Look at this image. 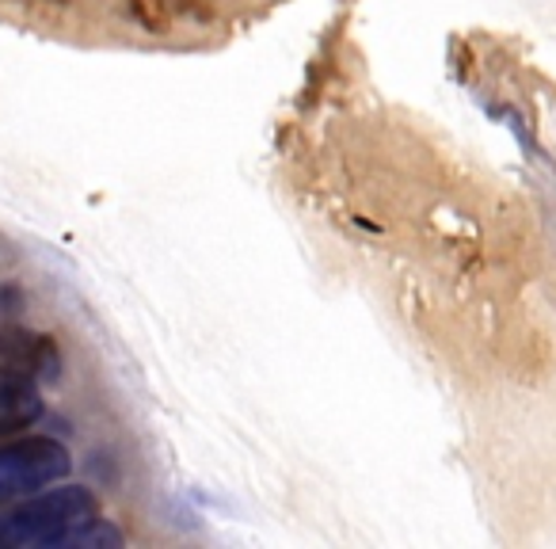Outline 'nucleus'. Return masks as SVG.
<instances>
[{"mask_svg":"<svg viewBox=\"0 0 556 549\" xmlns=\"http://www.w3.org/2000/svg\"><path fill=\"white\" fill-rule=\"evenodd\" d=\"M39 416L42 401L35 382L20 371H0V435L20 432V427L35 424Z\"/></svg>","mask_w":556,"mask_h":549,"instance_id":"7ed1b4c3","label":"nucleus"},{"mask_svg":"<svg viewBox=\"0 0 556 549\" xmlns=\"http://www.w3.org/2000/svg\"><path fill=\"white\" fill-rule=\"evenodd\" d=\"M100 519V500L85 485L42 488L35 496H24L16 511L0 519V546H77L80 531Z\"/></svg>","mask_w":556,"mask_h":549,"instance_id":"f257e3e1","label":"nucleus"},{"mask_svg":"<svg viewBox=\"0 0 556 549\" xmlns=\"http://www.w3.org/2000/svg\"><path fill=\"white\" fill-rule=\"evenodd\" d=\"M70 447L50 439V435H27V439L4 442L0 447V503L42 492V488L70 477Z\"/></svg>","mask_w":556,"mask_h":549,"instance_id":"f03ea898","label":"nucleus"}]
</instances>
